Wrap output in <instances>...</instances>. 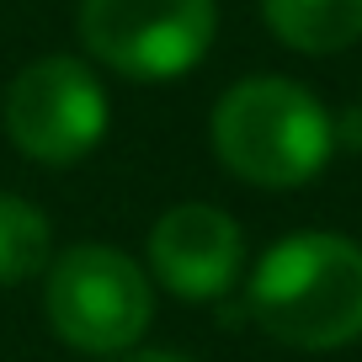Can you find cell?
Here are the masks:
<instances>
[{
    "mask_svg": "<svg viewBox=\"0 0 362 362\" xmlns=\"http://www.w3.org/2000/svg\"><path fill=\"white\" fill-rule=\"evenodd\" d=\"M336 144H362V107L346 117H336Z\"/></svg>",
    "mask_w": 362,
    "mask_h": 362,
    "instance_id": "30bf717a",
    "label": "cell"
},
{
    "mask_svg": "<svg viewBox=\"0 0 362 362\" xmlns=\"http://www.w3.org/2000/svg\"><path fill=\"white\" fill-rule=\"evenodd\" d=\"M43 309L64 346L90 351V357H117L139 346V336L149 330L155 288L134 256L86 240L48 267Z\"/></svg>",
    "mask_w": 362,
    "mask_h": 362,
    "instance_id": "3957f363",
    "label": "cell"
},
{
    "mask_svg": "<svg viewBox=\"0 0 362 362\" xmlns=\"http://www.w3.org/2000/svg\"><path fill=\"white\" fill-rule=\"evenodd\" d=\"M54 256V229L27 197L0 192V283H27Z\"/></svg>",
    "mask_w": 362,
    "mask_h": 362,
    "instance_id": "ba28073f",
    "label": "cell"
},
{
    "mask_svg": "<svg viewBox=\"0 0 362 362\" xmlns=\"http://www.w3.org/2000/svg\"><path fill=\"white\" fill-rule=\"evenodd\" d=\"M102 362H192V357H181V351H139V346H128V351L102 357Z\"/></svg>",
    "mask_w": 362,
    "mask_h": 362,
    "instance_id": "9c48e42d",
    "label": "cell"
},
{
    "mask_svg": "<svg viewBox=\"0 0 362 362\" xmlns=\"http://www.w3.org/2000/svg\"><path fill=\"white\" fill-rule=\"evenodd\" d=\"M250 315L272 341L336 351L362 336V245L346 235H288L250 272Z\"/></svg>",
    "mask_w": 362,
    "mask_h": 362,
    "instance_id": "6da1fadb",
    "label": "cell"
},
{
    "mask_svg": "<svg viewBox=\"0 0 362 362\" xmlns=\"http://www.w3.org/2000/svg\"><path fill=\"white\" fill-rule=\"evenodd\" d=\"M336 149V117L283 75H250L214 107V155L250 187H304Z\"/></svg>",
    "mask_w": 362,
    "mask_h": 362,
    "instance_id": "7a4b0ae2",
    "label": "cell"
},
{
    "mask_svg": "<svg viewBox=\"0 0 362 362\" xmlns=\"http://www.w3.org/2000/svg\"><path fill=\"white\" fill-rule=\"evenodd\" d=\"M245 261L240 224L214 203H176L149 229V272L176 298H224Z\"/></svg>",
    "mask_w": 362,
    "mask_h": 362,
    "instance_id": "8992f818",
    "label": "cell"
},
{
    "mask_svg": "<svg viewBox=\"0 0 362 362\" xmlns=\"http://www.w3.org/2000/svg\"><path fill=\"white\" fill-rule=\"evenodd\" d=\"M6 134L37 165H75L107 134V90L90 64L48 54L6 90Z\"/></svg>",
    "mask_w": 362,
    "mask_h": 362,
    "instance_id": "5b68a950",
    "label": "cell"
},
{
    "mask_svg": "<svg viewBox=\"0 0 362 362\" xmlns=\"http://www.w3.org/2000/svg\"><path fill=\"white\" fill-rule=\"evenodd\" d=\"M214 0H80V43L128 80H176L208 54Z\"/></svg>",
    "mask_w": 362,
    "mask_h": 362,
    "instance_id": "277c9868",
    "label": "cell"
},
{
    "mask_svg": "<svg viewBox=\"0 0 362 362\" xmlns=\"http://www.w3.org/2000/svg\"><path fill=\"white\" fill-rule=\"evenodd\" d=\"M261 16L298 54H341L362 37V0H261Z\"/></svg>",
    "mask_w": 362,
    "mask_h": 362,
    "instance_id": "52a82bcc",
    "label": "cell"
}]
</instances>
